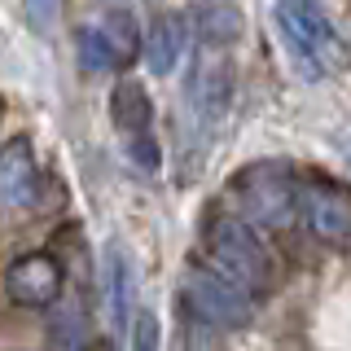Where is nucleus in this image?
Returning <instances> with one entry per match:
<instances>
[{"label": "nucleus", "mask_w": 351, "mask_h": 351, "mask_svg": "<svg viewBox=\"0 0 351 351\" xmlns=\"http://www.w3.org/2000/svg\"><path fill=\"white\" fill-rule=\"evenodd\" d=\"M299 206H303V215H307V228H312L321 241H329V246H343V241H347V233H351L347 189H338V184H329V180L303 184Z\"/></svg>", "instance_id": "6e6552de"}, {"label": "nucleus", "mask_w": 351, "mask_h": 351, "mask_svg": "<svg viewBox=\"0 0 351 351\" xmlns=\"http://www.w3.org/2000/svg\"><path fill=\"white\" fill-rule=\"evenodd\" d=\"M197 27H202V40H211V44H228V40H237V31H241V18H237V9L233 5H202V14H197Z\"/></svg>", "instance_id": "4468645a"}, {"label": "nucleus", "mask_w": 351, "mask_h": 351, "mask_svg": "<svg viewBox=\"0 0 351 351\" xmlns=\"http://www.w3.org/2000/svg\"><path fill=\"white\" fill-rule=\"evenodd\" d=\"M75 53H80V66L93 75H106L114 71V58H110L101 31H97V22H88V27H80V36H75Z\"/></svg>", "instance_id": "ddd939ff"}, {"label": "nucleus", "mask_w": 351, "mask_h": 351, "mask_svg": "<svg viewBox=\"0 0 351 351\" xmlns=\"http://www.w3.org/2000/svg\"><path fill=\"white\" fill-rule=\"evenodd\" d=\"M180 285H184V290H180L184 307H189L202 325H215V329H241V325H250V294L241 290L233 277H224L219 268L189 263Z\"/></svg>", "instance_id": "7ed1b4c3"}, {"label": "nucleus", "mask_w": 351, "mask_h": 351, "mask_svg": "<svg viewBox=\"0 0 351 351\" xmlns=\"http://www.w3.org/2000/svg\"><path fill=\"white\" fill-rule=\"evenodd\" d=\"M202 246L211 263L224 277H233L241 290H255L263 294L272 285V259L263 250V241L255 237V228L246 219H233V215H211L202 228Z\"/></svg>", "instance_id": "f03ea898"}, {"label": "nucleus", "mask_w": 351, "mask_h": 351, "mask_svg": "<svg viewBox=\"0 0 351 351\" xmlns=\"http://www.w3.org/2000/svg\"><path fill=\"white\" fill-rule=\"evenodd\" d=\"M49 338L58 347H84L88 343V316H84V307H62V312L49 321Z\"/></svg>", "instance_id": "2eb2a0df"}, {"label": "nucleus", "mask_w": 351, "mask_h": 351, "mask_svg": "<svg viewBox=\"0 0 351 351\" xmlns=\"http://www.w3.org/2000/svg\"><path fill=\"white\" fill-rule=\"evenodd\" d=\"M66 285L62 263L49 255V250H31V255H18L5 272V294L18 307H53Z\"/></svg>", "instance_id": "423d86ee"}, {"label": "nucleus", "mask_w": 351, "mask_h": 351, "mask_svg": "<svg viewBox=\"0 0 351 351\" xmlns=\"http://www.w3.org/2000/svg\"><path fill=\"white\" fill-rule=\"evenodd\" d=\"M97 31H101L110 58H114V71H128V66L141 58V27H136V18H132L128 9H110V14H101Z\"/></svg>", "instance_id": "f8f14e48"}, {"label": "nucleus", "mask_w": 351, "mask_h": 351, "mask_svg": "<svg viewBox=\"0 0 351 351\" xmlns=\"http://www.w3.org/2000/svg\"><path fill=\"white\" fill-rule=\"evenodd\" d=\"M141 49H145V62L154 75H171L176 62L189 49V18L184 14H158L149 22V36H141Z\"/></svg>", "instance_id": "1a4fd4ad"}, {"label": "nucleus", "mask_w": 351, "mask_h": 351, "mask_svg": "<svg viewBox=\"0 0 351 351\" xmlns=\"http://www.w3.org/2000/svg\"><path fill=\"white\" fill-rule=\"evenodd\" d=\"M110 119H114L123 145H132V141H141V136H154V101H149V93L136 80H119L114 93H110Z\"/></svg>", "instance_id": "9d476101"}, {"label": "nucleus", "mask_w": 351, "mask_h": 351, "mask_svg": "<svg viewBox=\"0 0 351 351\" xmlns=\"http://www.w3.org/2000/svg\"><path fill=\"white\" fill-rule=\"evenodd\" d=\"M228 93H233V62H228L224 44L202 40L193 53V75H189V101L202 123H219L228 110Z\"/></svg>", "instance_id": "39448f33"}, {"label": "nucleus", "mask_w": 351, "mask_h": 351, "mask_svg": "<svg viewBox=\"0 0 351 351\" xmlns=\"http://www.w3.org/2000/svg\"><path fill=\"white\" fill-rule=\"evenodd\" d=\"M58 14H62V0H27V22L40 36L58 27Z\"/></svg>", "instance_id": "dca6fc26"}, {"label": "nucleus", "mask_w": 351, "mask_h": 351, "mask_svg": "<svg viewBox=\"0 0 351 351\" xmlns=\"http://www.w3.org/2000/svg\"><path fill=\"white\" fill-rule=\"evenodd\" d=\"M132 321H136V334H132V347H136V351H149V347H158V316H154L149 307H145V312H136Z\"/></svg>", "instance_id": "f3484780"}, {"label": "nucleus", "mask_w": 351, "mask_h": 351, "mask_svg": "<svg viewBox=\"0 0 351 351\" xmlns=\"http://www.w3.org/2000/svg\"><path fill=\"white\" fill-rule=\"evenodd\" d=\"M272 18H277L281 44L290 53V62L303 71V80H329L338 66V31L329 14L316 0H277L272 5Z\"/></svg>", "instance_id": "f257e3e1"}, {"label": "nucleus", "mask_w": 351, "mask_h": 351, "mask_svg": "<svg viewBox=\"0 0 351 351\" xmlns=\"http://www.w3.org/2000/svg\"><path fill=\"white\" fill-rule=\"evenodd\" d=\"M101 299H106V316L114 329L132 325V263L123 255V246H110L101 250Z\"/></svg>", "instance_id": "9b49d317"}, {"label": "nucleus", "mask_w": 351, "mask_h": 351, "mask_svg": "<svg viewBox=\"0 0 351 351\" xmlns=\"http://www.w3.org/2000/svg\"><path fill=\"white\" fill-rule=\"evenodd\" d=\"M237 197L255 224L268 228H290L299 211V189H294L290 171L281 162H259V167L237 176Z\"/></svg>", "instance_id": "20e7f679"}, {"label": "nucleus", "mask_w": 351, "mask_h": 351, "mask_svg": "<svg viewBox=\"0 0 351 351\" xmlns=\"http://www.w3.org/2000/svg\"><path fill=\"white\" fill-rule=\"evenodd\" d=\"M44 176L27 136H9L0 145V211H31L40 202Z\"/></svg>", "instance_id": "0eeeda50"}]
</instances>
